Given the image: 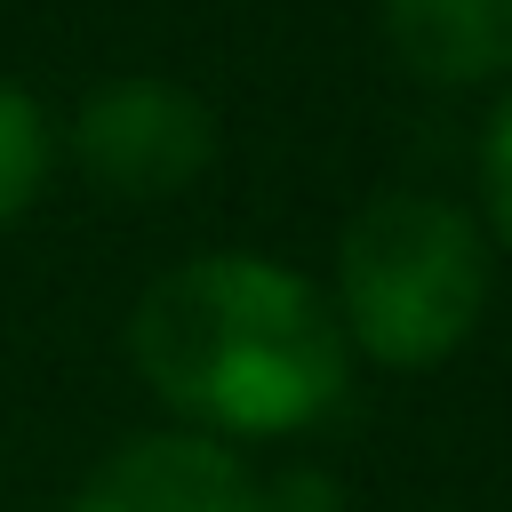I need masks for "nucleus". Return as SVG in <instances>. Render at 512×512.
<instances>
[{"instance_id":"f257e3e1","label":"nucleus","mask_w":512,"mask_h":512,"mask_svg":"<svg viewBox=\"0 0 512 512\" xmlns=\"http://www.w3.org/2000/svg\"><path fill=\"white\" fill-rule=\"evenodd\" d=\"M128 360L176 424L240 448L320 424L344 400L352 344L336 328V304L296 264L216 248L136 296Z\"/></svg>"},{"instance_id":"f03ea898","label":"nucleus","mask_w":512,"mask_h":512,"mask_svg":"<svg viewBox=\"0 0 512 512\" xmlns=\"http://www.w3.org/2000/svg\"><path fill=\"white\" fill-rule=\"evenodd\" d=\"M488 312V232L432 192H376L336 240V328L376 368H440Z\"/></svg>"},{"instance_id":"7ed1b4c3","label":"nucleus","mask_w":512,"mask_h":512,"mask_svg":"<svg viewBox=\"0 0 512 512\" xmlns=\"http://www.w3.org/2000/svg\"><path fill=\"white\" fill-rule=\"evenodd\" d=\"M72 160L112 200H168V192H184V184L208 176V160H216V112L184 80L128 72V80H104L72 112Z\"/></svg>"},{"instance_id":"20e7f679","label":"nucleus","mask_w":512,"mask_h":512,"mask_svg":"<svg viewBox=\"0 0 512 512\" xmlns=\"http://www.w3.org/2000/svg\"><path fill=\"white\" fill-rule=\"evenodd\" d=\"M72 512H264V480L240 448L168 424L144 440H120L72 496Z\"/></svg>"},{"instance_id":"39448f33","label":"nucleus","mask_w":512,"mask_h":512,"mask_svg":"<svg viewBox=\"0 0 512 512\" xmlns=\"http://www.w3.org/2000/svg\"><path fill=\"white\" fill-rule=\"evenodd\" d=\"M384 40L432 88H488L512 72V0H384Z\"/></svg>"},{"instance_id":"423d86ee","label":"nucleus","mask_w":512,"mask_h":512,"mask_svg":"<svg viewBox=\"0 0 512 512\" xmlns=\"http://www.w3.org/2000/svg\"><path fill=\"white\" fill-rule=\"evenodd\" d=\"M48 160H56V128H48V112L32 104V88L0 80V224H16V216L40 200Z\"/></svg>"},{"instance_id":"0eeeda50","label":"nucleus","mask_w":512,"mask_h":512,"mask_svg":"<svg viewBox=\"0 0 512 512\" xmlns=\"http://www.w3.org/2000/svg\"><path fill=\"white\" fill-rule=\"evenodd\" d=\"M480 208H488V232L512 248V96L480 128Z\"/></svg>"},{"instance_id":"6e6552de","label":"nucleus","mask_w":512,"mask_h":512,"mask_svg":"<svg viewBox=\"0 0 512 512\" xmlns=\"http://www.w3.org/2000/svg\"><path fill=\"white\" fill-rule=\"evenodd\" d=\"M264 512H336V480L312 472V464H296V472L264 480Z\"/></svg>"}]
</instances>
